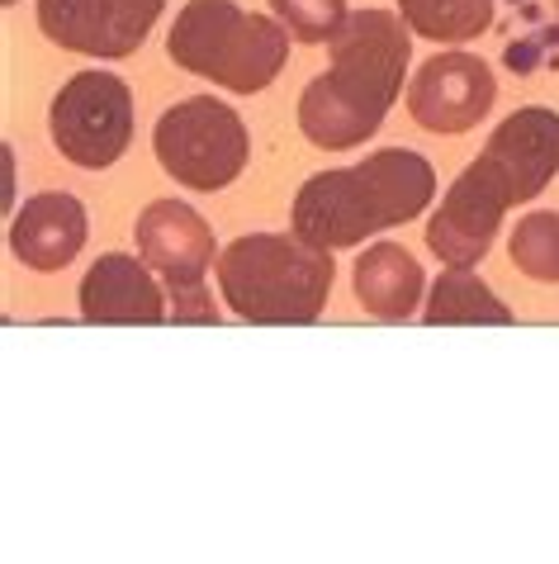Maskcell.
<instances>
[{"instance_id":"obj_14","label":"cell","mask_w":559,"mask_h":564,"mask_svg":"<svg viewBox=\"0 0 559 564\" xmlns=\"http://www.w3.org/2000/svg\"><path fill=\"white\" fill-rule=\"evenodd\" d=\"M351 285H355V304H361L370 318L380 323H403L413 318L417 304H423L427 275L417 257L398 242H375L365 247L351 265Z\"/></svg>"},{"instance_id":"obj_10","label":"cell","mask_w":559,"mask_h":564,"mask_svg":"<svg viewBox=\"0 0 559 564\" xmlns=\"http://www.w3.org/2000/svg\"><path fill=\"white\" fill-rule=\"evenodd\" d=\"M498 100L493 67L474 53H437L413 72L408 82V115L427 133H470Z\"/></svg>"},{"instance_id":"obj_13","label":"cell","mask_w":559,"mask_h":564,"mask_svg":"<svg viewBox=\"0 0 559 564\" xmlns=\"http://www.w3.org/2000/svg\"><path fill=\"white\" fill-rule=\"evenodd\" d=\"M86 247V209L76 195L43 191L24 199L10 224V252L29 271H62Z\"/></svg>"},{"instance_id":"obj_4","label":"cell","mask_w":559,"mask_h":564,"mask_svg":"<svg viewBox=\"0 0 559 564\" xmlns=\"http://www.w3.org/2000/svg\"><path fill=\"white\" fill-rule=\"evenodd\" d=\"M166 57L180 72L205 76L232 96H256L285 72L289 29L242 10L238 0H190L171 20Z\"/></svg>"},{"instance_id":"obj_9","label":"cell","mask_w":559,"mask_h":564,"mask_svg":"<svg viewBox=\"0 0 559 564\" xmlns=\"http://www.w3.org/2000/svg\"><path fill=\"white\" fill-rule=\"evenodd\" d=\"M166 0H39V29L62 53L129 57L147 43Z\"/></svg>"},{"instance_id":"obj_17","label":"cell","mask_w":559,"mask_h":564,"mask_svg":"<svg viewBox=\"0 0 559 564\" xmlns=\"http://www.w3.org/2000/svg\"><path fill=\"white\" fill-rule=\"evenodd\" d=\"M507 257L522 275L540 280V285H555L559 280V214H526L507 238Z\"/></svg>"},{"instance_id":"obj_2","label":"cell","mask_w":559,"mask_h":564,"mask_svg":"<svg viewBox=\"0 0 559 564\" xmlns=\"http://www.w3.org/2000/svg\"><path fill=\"white\" fill-rule=\"evenodd\" d=\"M431 195H437V171L423 152L380 148L355 166L308 176L294 195L289 228L308 247L337 252L365 242L370 232L413 224L423 209H431Z\"/></svg>"},{"instance_id":"obj_15","label":"cell","mask_w":559,"mask_h":564,"mask_svg":"<svg viewBox=\"0 0 559 564\" xmlns=\"http://www.w3.org/2000/svg\"><path fill=\"white\" fill-rule=\"evenodd\" d=\"M423 318L437 323V327H446V323H512V308L470 271V265H446V271L431 280Z\"/></svg>"},{"instance_id":"obj_6","label":"cell","mask_w":559,"mask_h":564,"mask_svg":"<svg viewBox=\"0 0 559 564\" xmlns=\"http://www.w3.org/2000/svg\"><path fill=\"white\" fill-rule=\"evenodd\" d=\"M138 257L162 280L176 323H219L213 294L205 290V275L213 261V228L199 218L185 199H152L133 224Z\"/></svg>"},{"instance_id":"obj_5","label":"cell","mask_w":559,"mask_h":564,"mask_svg":"<svg viewBox=\"0 0 559 564\" xmlns=\"http://www.w3.org/2000/svg\"><path fill=\"white\" fill-rule=\"evenodd\" d=\"M152 152H157V162L171 181H180L185 191L213 195V191H228L246 171L252 138H246V123L232 105L213 96H190V100H176L157 119Z\"/></svg>"},{"instance_id":"obj_11","label":"cell","mask_w":559,"mask_h":564,"mask_svg":"<svg viewBox=\"0 0 559 564\" xmlns=\"http://www.w3.org/2000/svg\"><path fill=\"white\" fill-rule=\"evenodd\" d=\"M479 162H489L512 191V205L536 199L559 171V115L546 105H526L507 115L498 129L489 133Z\"/></svg>"},{"instance_id":"obj_16","label":"cell","mask_w":559,"mask_h":564,"mask_svg":"<svg viewBox=\"0 0 559 564\" xmlns=\"http://www.w3.org/2000/svg\"><path fill=\"white\" fill-rule=\"evenodd\" d=\"M403 24L431 43H470L493 29V0H398Z\"/></svg>"},{"instance_id":"obj_1","label":"cell","mask_w":559,"mask_h":564,"mask_svg":"<svg viewBox=\"0 0 559 564\" xmlns=\"http://www.w3.org/2000/svg\"><path fill=\"white\" fill-rule=\"evenodd\" d=\"M408 57L413 29L398 10H351L347 29L332 39V67L299 96V133L322 152L361 148L398 100Z\"/></svg>"},{"instance_id":"obj_19","label":"cell","mask_w":559,"mask_h":564,"mask_svg":"<svg viewBox=\"0 0 559 564\" xmlns=\"http://www.w3.org/2000/svg\"><path fill=\"white\" fill-rule=\"evenodd\" d=\"M6 6H14V0H6Z\"/></svg>"},{"instance_id":"obj_12","label":"cell","mask_w":559,"mask_h":564,"mask_svg":"<svg viewBox=\"0 0 559 564\" xmlns=\"http://www.w3.org/2000/svg\"><path fill=\"white\" fill-rule=\"evenodd\" d=\"M81 318L86 323H162L166 290L143 257L105 252L81 280Z\"/></svg>"},{"instance_id":"obj_3","label":"cell","mask_w":559,"mask_h":564,"mask_svg":"<svg viewBox=\"0 0 559 564\" xmlns=\"http://www.w3.org/2000/svg\"><path fill=\"white\" fill-rule=\"evenodd\" d=\"M332 275V252L294 232H246L219 252L223 304L246 323H318Z\"/></svg>"},{"instance_id":"obj_7","label":"cell","mask_w":559,"mask_h":564,"mask_svg":"<svg viewBox=\"0 0 559 564\" xmlns=\"http://www.w3.org/2000/svg\"><path fill=\"white\" fill-rule=\"evenodd\" d=\"M53 148L86 171H105L129 152L133 96L114 72H76L48 105Z\"/></svg>"},{"instance_id":"obj_8","label":"cell","mask_w":559,"mask_h":564,"mask_svg":"<svg viewBox=\"0 0 559 564\" xmlns=\"http://www.w3.org/2000/svg\"><path fill=\"white\" fill-rule=\"evenodd\" d=\"M512 205V191L489 162H474L450 181V191L441 195V209H431L427 218V247L431 257L446 265H479L489 257L498 224Z\"/></svg>"},{"instance_id":"obj_18","label":"cell","mask_w":559,"mask_h":564,"mask_svg":"<svg viewBox=\"0 0 559 564\" xmlns=\"http://www.w3.org/2000/svg\"><path fill=\"white\" fill-rule=\"evenodd\" d=\"M271 10L299 43H332L351 20L347 0H271Z\"/></svg>"}]
</instances>
